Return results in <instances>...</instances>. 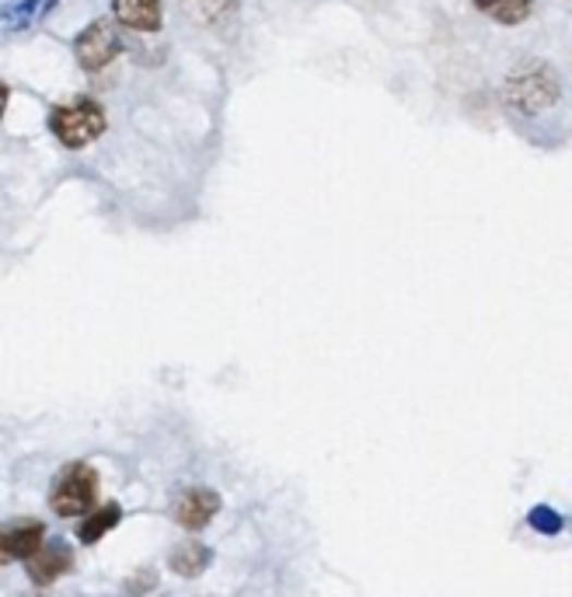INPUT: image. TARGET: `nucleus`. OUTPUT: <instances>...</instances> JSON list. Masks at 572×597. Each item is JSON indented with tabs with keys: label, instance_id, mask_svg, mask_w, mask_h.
Instances as JSON below:
<instances>
[{
	"label": "nucleus",
	"instance_id": "obj_11",
	"mask_svg": "<svg viewBox=\"0 0 572 597\" xmlns=\"http://www.w3.org/2000/svg\"><path fill=\"white\" fill-rule=\"evenodd\" d=\"M210 559H213V552L206 546H200V541H186V546H178L171 552V570L182 576H200L210 566Z\"/></svg>",
	"mask_w": 572,
	"mask_h": 597
},
{
	"label": "nucleus",
	"instance_id": "obj_7",
	"mask_svg": "<svg viewBox=\"0 0 572 597\" xmlns=\"http://www.w3.org/2000/svg\"><path fill=\"white\" fill-rule=\"evenodd\" d=\"M70 566H74V556H70V549L63 546V541H46L43 552L28 559V576L35 584L46 587L52 581H60Z\"/></svg>",
	"mask_w": 572,
	"mask_h": 597
},
{
	"label": "nucleus",
	"instance_id": "obj_9",
	"mask_svg": "<svg viewBox=\"0 0 572 597\" xmlns=\"http://www.w3.org/2000/svg\"><path fill=\"white\" fill-rule=\"evenodd\" d=\"M475 8L481 14H489L492 22H499V25H521L524 17L531 14L534 0H475Z\"/></svg>",
	"mask_w": 572,
	"mask_h": 597
},
{
	"label": "nucleus",
	"instance_id": "obj_6",
	"mask_svg": "<svg viewBox=\"0 0 572 597\" xmlns=\"http://www.w3.org/2000/svg\"><path fill=\"white\" fill-rule=\"evenodd\" d=\"M112 14L130 32H157L165 4L160 0H112Z\"/></svg>",
	"mask_w": 572,
	"mask_h": 597
},
{
	"label": "nucleus",
	"instance_id": "obj_12",
	"mask_svg": "<svg viewBox=\"0 0 572 597\" xmlns=\"http://www.w3.org/2000/svg\"><path fill=\"white\" fill-rule=\"evenodd\" d=\"M531 528L541 535H559L562 532V517L551 511V506H534L531 511Z\"/></svg>",
	"mask_w": 572,
	"mask_h": 597
},
{
	"label": "nucleus",
	"instance_id": "obj_4",
	"mask_svg": "<svg viewBox=\"0 0 572 597\" xmlns=\"http://www.w3.org/2000/svg\"><path fill=\"white\" fill-rule=\"evenodd\" d=\"M119 52H122L119 28L112 22H105V17L92 22L74 39V60H78L81 70H87V74H98V70H105L119 57Z\"/></svg>",
	"mask_w": 572,
	"mask_h": 597
},
{
	"label": "nucleus",
	"instance_id": "obj_5",
	"mask_svg": "<svg viewBox=\"0 0 572 597\" xmlns=\"http://www.w3.org/2000/svg\"><path fill=\"white\" fill-rule=\"evenodd\" d=\"M217 511H221V497L213 493V489L195 486V489H186V493L175 500L171 517L182 524V528L200 532V528H206V524L213 521V514H217Z\"/></svg>",
	"mask_w": 572,
	"mask_h": 597
},
{
	"label": "nucleus",
	"instance_id": "obj_3",
	"mask_svg": "<svg viewBox=\"0 0 572 597\" xmlns=\"http://www.w3.org/2000/svg\"><path fill=\"white\" fill-rule=\"evenodd\" d=\"M95 497H98L95 468L78 462V465H70V468L60 471V479H57V486H52V493H49V506L60 517H78V514H92Z\"/></svg>",
	"mask_w": 572,
	"mask_h": 597
},
{
	"label": "nucleus",
	"instance_id": "obj_10",
	"mask_svg": "<svg viewBox=\"0 0 572 597\" xmlns=\"http://www.w3.org/2000/svg\"><path fill=\"white\" fill-rule=\"evenodd\" d=\"M119 517H122L119 506H116V503H105L102 511H95L92 517H84V521L78 524V538L87 541V546H95V541H102L105 535H109V532L116 528Z\"/></svg>",
	"mask_w": 572,
	"mask_h": 597
},
{
	"label": "nucleus",
	"instance_id": "obj_2",
	"mask_svg": "<svg viewBox=\"0 0 572 597\" xmlns=\"http://www.w3.org/2000/svg\"><path fill=\"white\" fill-rule=\"evenodd\" d=\"M503 95H507V102L513 105L516 112L538 116V112L548 109V105H556V98H559V81H556V74H551L548 67L531 63L524 70H516V74H510Z\"/></svg>",
	"mask_w": 572,
	"mask_h": 597
},
{
	"label": "nucleus",
	"instance_id": "obj_8",
	"mask_svg": "<svg viewBox=\"0 0 572 597\" xmlns=\"http://www.w3.org/2000/svg\"><path fill=\"white\" fill-rule=\"evenodd\" d=\"M46 528L39 521H22L14 524V528L4 532V563H11V559H32L39 556L43 546H46Z\"/></svg>",
	"mask_w": 572,
	"mask_h": 597
},
{
	"label": "nucleus",
	"instance_id": "obj_1",
	"mask_svg": "<svg viewBox=\"0 0 572 597\" xmlns=\"http://www.w3.org/2000/svg\"><path fill=\"white\" fill-rule=\"evenodd\" d=\"M49 130L63 147L81 151L87 144H95V140L105 133V112H102V105L92 98L63 102L49 112Z\"/></svg>",
	"mask_w": 572,
	"mask_h": 597
}]
</instances>
